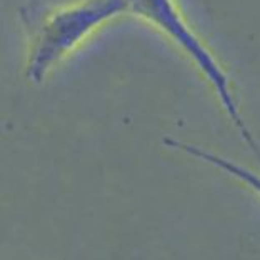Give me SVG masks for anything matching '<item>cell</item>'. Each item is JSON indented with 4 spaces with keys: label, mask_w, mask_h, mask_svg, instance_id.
<instances>
[{
    "label": "cell",
    "mask_w": 260,
    "mask_h": 260,
    "mask_svg": "<svg viewBox=\"0 0 260 260\" xmlns=\"http://www.w3.org/2000/svg\"><path fill=\"white\" fill-rule=\"evenodd\" d=\"M128 12L145 19L152 25H155L158 30L169 35L192 58V62L197 65V69L204 74L212 88L215 90L223 110L227 112L229 119L239 128L242 139L260 160V147L255 139L252 137L245 120L242 119L229 77L223 72L220 63L215 60V57L212 55V52L193 34L192 28L187 25L184 17L177 10L174 0H128Z\"/></svg>",
    "instance_id": "7a4b0ae2"
},
{
    "label": "cell",
    "mask_w": 260,
    "mask_h": 260,
    "mask_svg": "<svg viewBox=\"0 0 260 260\" xmlns=\"http://www.w3.org/2000/svg\"><path fill=\"white\" fill-rule=\"evenodd\" d=\"M123 12H128V0H84L47 17L34 37L27 79L40 84L49 70L87 35Z\"/></svg>",
    "instance_id": "6da1fadb"
},
{
    "label": "cell",
    "mask_w": 260,
    "mask_h": 260,
    "mask_svg": "<svg viewBox=\"0 0 260 260\" xmlns=\"http://www.w3.org/2000/svg\"><path fill=\"white\" fill-rule=\"evenodd\" d=\"M164 144L169 147H174V149H179L182 152L188 153L190 157H195V158H199V160L212 165V167L222 170V172H225L227 175L237 179L244 185L249 187L250 190L257 192L260 195V174L252 172V170L242 167V165L235 164L234 160H229V158L222 157V155H217V153H212L205 149H200L197 145L185 144V142H179L175 139H165Z\"/></svg>",
    "instance_id": "3957f363"
}]
</instances>
